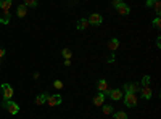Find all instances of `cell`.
Masks as SVG:
<instances>
[{"label":"cell","instance_id":"cell-17","mask_svg":"<svg viewBox=\"0 0 161 119\" xmlns=\"http://www.w3.org/2000/svg\"><path fill=\"white\" fill-rule=\"evenodd\" d=\"M26 13H28V8H26L23 3L18 5V16H19V18H24V16H26Z\"/></svg>","mask_w":161,"mask_h":119},{"label":"cell","instance_id":"cell-20","mask_svg":"<svg viewBox=\"0 0 161 119\" xmlns=\"http://www.w3.org/2000/svg\"><path fill=\"white\" fill-rule=\"evenodd\" d=\"M142 87H150V76H143V79H142Z\"/></svg>","mask_w":161,"mask_h":119},{"label":"cell","instance_id":"cell-26","mask_svg":"<svg viewBox=\"0 0 161 119\" xmlns=\"http://www.w3.org/2000/svg\"><path fill=\"white\" fill-rule=\"evenodd\" d=\"M106 61H108V63H113V61H114V53H111L108 58H106Z\"/></svg>","mask_w":161,"mask_h":119},{"label":"cell","instance_id":"cell-4","mask_svg":"<svg viewBox=\"0 0 161 119\" xmlns=\"http://www.w3.org/2000/svg\"><path fill=\"white\" fill-rule=\"evenodd\" d=\"M89 24H93V26H100L102 23H103V18H102V15H98V13H92V15L89 16Z\"/></svg>","mask_w":161,"mask_h":119},{"label":"cell","instance_id":"cell-2","mask_svg":"<svg viewBox=\"0 0 161 119\" xmlns=\"http://www.w3.org/2000/svg\"><path fill=\"white\" fill-rule=\"evenodd\" d=\"M3 108H5L10 114H18V113H19V106H18V103L11 101V100H8V101H5V103H3Z\"/></svg>","mask_w":161,"mask_h":119},{"label":"cell","instance_id":"cell-3","mask_svg":"<svg viewBox=\"0 0 161 119\" xmlns=\"http://www.w3.org/2000/svg\"><path fill=\"white\" fill-rule=\"evenodd\" d=\"M124 103H126V106L134 108V106H136V105L139 103L137 95H136V94H126V97H124Z\"/></svg>","mask_w":161,"mask_h":119},{"label":"cell","instance_id":"cell-5","mask_svg":"<svg viewBox=\"0 0 161 119\" xmlns=\"http://www.w3.org/2000/svg\"><path fill=\"white\" fill-rule=\"evenodd\" d=\"M2 90H3V98H5V101L11 100V97H13V87H11L10 84H2Z\"/></svg>","mask_w":161,"mask_h":119},{"label":"cell","instance_id":"cell-21","mask_svg":"<svg viewBox=\"0 0 161 119\" xmlns=\"http://www.w3.org/2000/svg\"><path fill=\"white\" fill-rule=\"evenodd\" d=\"M23 5H24L26 8H28V7H37V2H36V0H26Z\"/></svg>","mask_w":161,"mask_h":119},{"label":"cell","instance_id":"cell-19","mask_svg":"<svg viewBox=\"0 0 161 119\" xmlns=\"http://www.w3.org/2000/svg\"><path fill=\"white\" fill-rule=\"evenodd\" d=\"M114 119H127V114L124 111H118L114 113Z\"/></svg>","mask_w":161,"mask_h":119},{"label":"cell","instance_id":"cell-23","mask_svg":"<svg viewBox=\"0 0 161 119\" xmlns=\"http://www.w3.org/2000/svg\"><path fill=\"white\" fill-rule=\"evenodd\" d=\"M103 113L105 114H111L113 113V108L110 106V105H103Z\"/></svg>","mask_w":161,"mask_h":119},{"label":"cell","instance_id":"cell-15","mask_svg":"<svg viewBox=\"0 0 161 119\" xmlns=\"http://www.w3.org/2000/svg\"><path fill=\"white\" fill-rule=\"evenodd\" d=\"M87 26H89V21H87V18H82V19H79V21H77V29H79V31L86 29Z\"/></svg>","mask_w":161,"mask_h":119},{"label":"cell","instance_id":"cell-7","mask_svg":"<svg viewBox=\"0 0 161 119\" xmlns=\"http://www.w3.org/2000/svg\"><path fill=\"white\" fill-rule=\"evenodd\" d=\"M47 103L50 105V106H57V105L61 103V95L60 94H55V95H48L47 98Z\"/></svg>","mask_w":161,"mask_h":119},{"label":"cell","instance_id":"cell-24","mask_svg":"<svg viewBox=\"0 0 161 119\" xmlns=\"http://www.w3.org/2000/svg\"><path fill=\"white\" fill-rule=\"evenodd\" d=\"M153 5H155V11H156V15L159 16V13H161V5H159V2H155Z\"/></svg>","mask_w":161,"mask_h":119},{"label":"cell","instance_id":"cell-11","mask_svg":"<svg viewBox=\"0 0 161 119\" xmlns=\"http://www.w3.org/2000/svg\"><path fill=\"white\" fill-rule=\"evenodd\" d=\"M11 5H13L11 0H2V2H0V8L3 10V13H5V11H10Z\"/></svg>","mask_w":161,"mask_h":119},{"label":"cell","instance_id":"cell-10","mask_svg":"<svg viewBox=\"0 0 161 119\" xmlns=\"http://www.w3.org/2000/svg\"><path fill=\"white\" fill-rule=\"evenodd\" d=\"M103 101H105V95L98 92V94L95 95V98H93V105H95V106H102Z\"/></svg>","mask_w":161,"mask_h":119},{"label":"cell","instance_id":"cell-29","mask_svg":"<svg viewBox=\"0 0 161 119\" xmlns=\"http://www.w3.org/2000/svg\"><path fill=\"white\" fill-rule=\"evenodd\" d=\"M155 2H153V0H148V2H147V7H152Z\"/></svg>","mask_w":161,"mask_h":119},{"label":"cell","instance_id":"cell-25","mask_svg":"<svg viewBox=\"0 0 161 119\" xmlns=\"http://www.w3.org/2000/svg\"><path fill=\"white\" fill-rule=\"evenodd\" d=\"M53 87H55V89H63V82L61 81H55V82H53Z\"/></svg>","mask_w":161,"mask_h":119},{"label":"cell","instance_id":"cell-1","mask_svg":"<svg viewBox=\"0 0 161 119\" xmlns=\"http://www.w3.org/2000/svg\"><path fill=\"white\" fill-rule=\"evenodd\" d=\"M113 5H114V8L118 10V13H119V15H123V16L129 15L130 8H129V7H127L124 2H119V0H114V2H113Z\"/></svg>","mask_w":161,"mask_h":119},{"label":"cell","instance_id":"cell-16","mask_svg":"<svg viewBox=\"0 0 161 119\" xmlns=\"http://www.w3.org/2000/svg\"><path fill=\"white\" fill-rule=\"evenodd\" d=\"M0 23L2 24H8L10 23V11H5V13L0 15Z\"/></svg>","mask_w":161,"mask_h":119},{"label":"cell","instance_id":"cell-27","mask_svg":"<svg viewBox=\"0 0 161 119\" xmlns=\"http://www.w3.org/2000/svg\"><path fill=\"white\" fill-rule=\"evenodd\" d=\"M3 55H5V50H3V47H2V45H0V58H2Z\"/></svg>","mask_w":161,"mask_h":119},{"label":"cell","instance_id":"cell-30","mask_svg":"<svg viewBox=\"0 0 161 119\" xmlns=\"http://www.w3.org/2000/svg\"><path fill=\"white\" fill-rule=\"evenodd\" d=\"M64 66H71V60H66L64 61Z\"/></svg>","mask_w":161,"mask_h":119},{"label":"cell","instance_id":"cell-13","mask_svg":"<svg viewBox=\"0 0 161 119\" xmlns=\"http://www.w3.org/2000/svg\"><path fill=\"white\" fill-rule=\"evenodd\" d=\"M47 98H48V95L47 94H40V95H37L36 97V105H44V103H47Z\"/></svg>","mask_w":161,"mask_h":119},{"label":"cell","instance_id":"cell-14","mask_svg":"<svg viewBox=\"0 0 161 119\" xmlns=\"http://www.w3.org/2000/svg\"><path fill=\"white\" fill-rule=\"evenodd\" d=\"M142 97L145 100H150L152 98V89L150 87H142Z\"/></svg>","mask_w":161,"mask_h":119},{"label":"cell","instance_id":"cell-18","mask_svg":"<svg viewBox=\"0 0 161 119\" xmlns=\"http://www.w3.org/2000/svg\"><path fill=\"white\" fill-rule=\"evenodd\" d=\"M61 55L66 58V60H71V57H73V51L69 50V48H63V51H61Z\"/></svg>","mask_w":161,"mask_h":119},{"label":"cell","instance_id":"cell-28","mask_svg":"<svg viewBox=\"0 0 161 119\" xmlns=\"http://www.w3.org/2000/svg\"><path fill=\"white\" fill-rule=\"evenodd\" d=\"M156 47H158V48L161 47V37H158V39H156Z\"/></svg>","mask_w":161,"mask_h":119},{"label":"cell","instance_id":"cell-8","mask_svg":"<svg viewBox=\"0 0 161 119\" xmlns=\"http://www.w3.org/2000/svg\"><path fill=\"white\" fill-rule=\"evenodd\" d=\"M108 97H110L111 100L118 101V100L123 98V90H121V89H113V90H110V92H108Z\"/></svg>","mask_w":161,"mask_h":119},{"label":"cell","instance_id":"cell-12","mask_svg":"<svg viewBox=\"0 0 161 119\" xmlns=\"http://www.w3.org/2000/svg\"><path fill=\"white\" fill-rule=\"evenodd\" d=\"M118 47H119V41H118V39H111V41L108 42V48H110L111 53L118 50Z\"/></svg>","mask_w":161,"mask_h":119},{"label":"cell","instance_id":"cell-22","mask_svg":"<svg viewBox=\"0 0 161 119\" xmlns=\"http://www.w3.org/2000/svg\"><path fill=\"white\" fill-rule=\"evenodd\" d=\"M153 28H155V29H159V28H161V19H159V16H156V18L153 19Z\"/></svg>","mask_w":161,"mask_h":119},{"label":"cell","instance_id":"cell-9","mask_svg":"<svg viewBox=\"0 0 161 119\" xmlns=\"http://www.w3.org/2000/svg\"><path fill=\"white\" fill-rule=\"evenodd\" d=\"M124 90H127L126 94H136L139 90V84H124Z\"/></svg>","mask_w":161,"mask_h":119},{"label":"cell","instance_id":"cell-6","mask_svg":"<svg viewBox=\"0 0 161 119\" xmlns=\"http://www.w3.org/2000/svg\"><path fill=\"white\" fill-rule=\"evenodd\" d=\"M97 89L100 90V94H103V95H108V92H110V89H108V82H106L105 79H100V81L97 82Z\"/></svg>","mask_w":161,"mask_h":119}]
</instances>
